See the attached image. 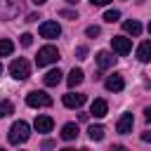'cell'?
<instances>
[{"mask_svg":"<svg viewBox=\"0 0 151 151\" xmlns=\"http://www.w3.org/2000/svg\"><path fill=\"white\" fill-rule=\"evenodd\" d=\"M28 137H31V127H28V123H26V120H17V123H12V127H9V134H7L9 144L19 146V144L28 142Z\"/></svg>","mask_w":151,"mask_h":151,"instance_id":"6da1fadb","label":"cell"},{"mask_svg":"<svg viewBox=\"0 0 151 151\" xmlns=\"http://www.w3.org/2000/svg\"><path fill=\"white\" fill-rule=\"evenodd\" d=\"M57 59H59V50H57V47H52V45H45V47H40V50H38L35 66H38V68H42V66H47V64H54Z\"/></svg>","mask_w":151,"mask_h":151,"instance_id":"7a4b0ae2","label":"cell"},{"mask_svg":"<svg viewBox=\"0 0 151 151\" xmlns=\"http://www.w3.org/2000/svg\"><path fill=\"white\" fill-rule=\"evenodd\" d=\"M9 73H12L14 80H26V78L31 76V64H28L24 57L12 59V64H9Z\"/></svg>","mask_w":151,"mask_h":151,"instance_id":"3957f363","label":"cell"},{"mask_svg":"<svg viewBox=\"0 0 151 151\" xmlns=\"http://www.w3.org/2000/svg\"><path fill=\"white\" fill-rule=\"evenodd\" d=\"M26 104L33 106V109H45V106H52V97L42 90H33L26 94Z\"/></svg>","mask_w":151,"mask_h":151,"instance_id":"277c9868","label":"cell"},{"mask_svg":"<svg viewBox=\"0 0 151 151\" xmlns=\"http://www.w3.org/2000/svg\"><path fill=\"white\" fill-rule=\"evenodd\" d=\"M19 9H21L19 0H0V19H14Z\"/></svg>","mask_w":151,"mask_h":151,"instance_id":"5b68a950","label":"cell"},{"mask_svg":"<svg viewBox=\"0 0 151 151\" xmlns=\"http://www.w3.org/2000/svg\"><path fill=\"white\" fill-rule=\"evenodd\" d=\"M38 31H40V35H42V38H47V40H54V38H59V35H61V26H59L57 21H42Z\"/></svg>","mask_w":151,"mask_h":151,"instance_id":"8992f818","label":"cell"},{"mask_svg":"<svg viewBox=\"0 0 151 151\" xmlns=\"http://www.w3.org/2000/svg\"><path fill=\"white\" fill-rule=\"evenodd\" d=\"M111 47H113V52H116V54L125 57V54H130V50H132V42H130V38L116 35V38H111Z\"/></svg>","mask_w":151,"mask_h":151,"instance_id":"52a82bcc","label":"cell"},{"mask_svg":"<svg viewBox=\"0 0 151 151\" xmlns=\"http://www.w3.org/2000/svg\"><path fill=\"white\" fill-rule=\"evenodd\" d=\"M85 104V94H78V92H66L64 94V106L68 109H80Z\"/></svg>","mask_w":151,"mask_h":151,"instance_id":"ba28073f","label":"cell"},{"mask_svg":"<svg viewBox=\"0 0 151 151\" xmlns=\"http://www.w3.org/2000/svg\"><path fill=\"white\" fill-rule=\"evenodd\" d=\"M104 85H106V90H109V92H120V90L125 87V80H123V76L113 73V76H109V78L104 80Z\"/></svg>","mask_w":151,"mask_h":151,"instance_id":"9c48e42d","label":"cell"},{"mask_svg":"<svg viewBox=\"0 0 151 151\" xmlns=\"http://www.w3.org/2000/svg\"><path fill=\"white\" fill-rule=\"evenodd\" d=\"M132 125H134L132 113H123L120 120H118V125H116V130H118L120 134H127V132H132Z\"/></svg>","mask_w":151,"mask_h":151,"instance_id":"30bf717a","label":"cell"},{"mask_svg":"<svg viewBox=\"0 0 151 151\" xmlns=\"http://www.w3.org/2000/svg\"><path fill=\"white\" fill-rule=\"evenodd\" d=\"M97 64H99V68H111L113 64H116V57L111 54V52H106V50H101V52H97Z\"/></svg>","mask_w":151,"mask_h":151,"instance_id":"8fae6325","label":"cell"},{"mask_svg":"<svg viewBox=\"0 0 151 151\" xmlns=\"http://www.w3.org/2000/svg\"><path fill=\"white\" fill-rule=\"evenodd\" d=\"M90 113H92L94 118H104V116L109 113V104H106V99H94V101H92Z\"/></svg>","mask_w":151,"mask_h":151,"instance_id":"7c38bea8","label":"cell"},{"mask_svg":"<svg viewBox=\"0 0 151 151\" xmlns=\"http://www.w3.org/2000/svg\"><path fill=\"white\" fill-rule=\"evenodd\" d=\"M33 127H35L38 132H52L54 120H52L50 116H38V118H35V123H33Z\"/></svg>","mask_w":151,"mask_h":151,"instance_id":"4fadbf2b","label":"cell"},{"mask_svg":"<svg viewBox=\"0 0 151 151\" xmlns=\"http://www.w3.org/2000/svg\"><path fill=\"white\" fill-rule=\"evenodd\" d=\"M137 59H139L142 64H149V61H151V40L139 42V47H137Z\"/></svg>","mask_w":151,"mask_h":151,"instance_id":"5bb4252c","label":"cell"},{"mask_svg":"<svg viewBox=\"0 0 151 151\" xmlns=\"http://www.w3.org/2000/svg\"><path fill=\"white\" fill-rule=\"evenodd\" d=\"M61 76H64V73H61L59 68H52V71H47V73H45L42 83H45L47 87H54V85H59V83H61Z\"/></svg>","mask_w":151,"mask_h":151,"instance_id":"9a60e30c","label":"cell"},{"mask_svg":"<svg viewBox=\"0 0 151 151\" xmlns=\"http://www.w3.org/2000/svg\"><path fill=\"white\" fill-rule=\"evenodd\" d=\"M78 137V125L76 123H66L64 127H61V139L64 142H71V139H76Z\"/></svg>","mask_w":151,"mask_h":151,"instance_id":"2e32d148","label":"cell"},{"mask_svg":"<svg viewBox=\"0 0 151 151\" xmlns=\"http://www.w3.org/2000/svg\"><path fill=\"white\" fill-rule=\"evenodd\" d=\"M83 78H85V73H83L80 68H73V71L68 73L66 83H68V87H76V85H80V83H83Z\"/></svg>","mask_w":151,"mask_h":151,"instance_id":"e0dca14e","label":"cell"},{"mask_svg":"<svg viewBox=\"0 0 151 151\" xmlns=\"http://www.w3.org/2000/svg\"><path fill=\"white\" fill-rule=\"evenodd\" d=\"M87 134H90L92 142H101V139H104V127H101V125H90V127H87Z\"/></svg>","mask_w":151,"mask_h":151,"instance_id":"ac0fdd59","label":"cell"},{"mask_svg":"<svg viewBox=\"0 0 151 151\" xmlns=\"http://www.w3.org/2000/svg\"><path fill=\"white\" fill-rule=\"evenodd\" d=\"M123 28H125V33H130V35H139V33H142V24L134 21V19H132V21H125Z\"/></svg>","mask_w":151,"mask_h":151,"instance_id":"d6986e66","label":"cell"},{"mask_svg":"<svg viewBox=\"0 0 151 151\" xmlns=\"http://www.w3.org/2000/svg\"><path fill=\"white\" fill-rule=\"evenodd\" d=\"M14 52V42L7 38H0V57H9Z\"/></svg>","mask_w":151,"mask_h":151,"instance_id":"ffe728a7","label":"cell"},{"mask_svg":"<svg viewBox=\"0 0 151 151\" xmlns=\"http://www.w3.org/2000/svg\"><path fill=\"white\" fill-rule=\"evenodd\" d=\"M9 113H14V104L9 99H0V118H5Z\"/></svg>","mask_w":151,"mask_h":151,"instance_id":"44dd1931","label":"cell"},{"mask_svg":"<svg viewBox=\"0 0 151 151\" xmlns=\"http://www.w3.org/2000/svg\"><path fill=\"white\" fill-rule=\"evenodd\" d=\"M120 19V12L118 9H109L106 14H104V21H109V24H113V21H118Z\"/></svg>","mask_w":151,"mask_h":151,"instance_id":"7402d4cb","label":"cell"},{"mask_svg":"<svg viewBox=\"0 0 151 151\" xmlns=\"http://www.w3.org/2000/svg\"><path fill=\"white\" fill-rule=\"evenodd\" d=\"M85 33H87V38H97V35L101 33V28H99V26H87Z\"/></svg>","mask_w":151,"mask_h":151,"instance_id":"603a6c76","label":"cell"},{"mask_svg":"<svg viewBox=\"0 0 151 151\" xmlns=\"http://www.w3.org/2000/svg\"><path fill=\"white\" fill-rule=\"evenodd\" d=\"M76 54H78V59H87V47L85 45H78L76 47Z\"/></svg>","mask_w":151,"mask_h":151,"instance_id":"cb8c5ba5","label":"cell"},{"mask_svg":"<svg viewBox=\"0 0 151 151\" xmlns=\"http://www.w3.org/2000/svg\"><path fill=\"white\" fill-rule=\"evenodd\" d=\"M31 42H33V35H31V33H24V35H21V45H24V47H31Z\"/></svg>","mask_w":151,"mask_h":151,"instance_id":"d4e9b609","label":"cell"},{"mask_svg":"<svg viewBox=\"0 0 151 151\" xmlns=\"http://www.w3.org/2000/svg\"><path fill=\"white\" fill-rule=\"evenodd\" d=\"M59 14H61V17H66V19H78V14H76L73 9H61Z\"/></svg>","mask_w":151,"mask_h":151,"instance_id":"484cf974","label":"cell"},{"mask_svg":"<svg viewBox=\"0 0 151 151\" xmlns=\"http://www.w3.org/2000/svg\"><path fill=\"white\" fill-rule=\"evenodd\" d=\"M90 2H92L94 7H104V5H109L111 0H90Z\"/></svg>","mask_w":151,"mask_h":151,"instance_id":"4316f807","label":"cell"},{"mask_svg":"<svg viewBox=\"0 0 151 151\" xmlns=\"http://www.w3.org/2000/svg\"><path fill=\"white\" fill-rule=\"evenodd\" d=\"M144 118L151 123V106H146V109H144Z\"/></svg>","mask_w":151,"mask_h":151,"instance_id":"83f0119b","label":"cell"},{"mask_svg":"<svg viewBox=\"0 0 151 151\" xmlns=\"http://www.w3.org/2000/svg\"><path fill=\"white\" fill-rule=\"evenodd\" d=\"M142 142H151V132H142Z\"/></svg>","mask_w":151,"mask_h":151,"instance_id":"f1b7e54d","label":"cell"},{"mask_svg":"<svg viewBox=\"0 0 151 151\" xmlns=\"http://www.w3.org/2000/svg\"><path fill=\"white\" fill-rule=\"evenodd\" d=\"M38 19H40L38 14H28V17H26V21H38Z\"/></svg>","mask_w":151,"mask_h":151,"instance_id":"f546056e","label":"cell"},{"mask_svg":"<svg viewBox=\"0 0 151 151\" xmlns=\"http://www.w3.org/2000/svg\"><path fill=\"white\" fill-rule=\"evenodd\" d=\"M47 0H33V5H45Z\"/></svg>","mask_w":151,"mask_h":151,"instance_id":"4dcf8cb0","label":"cell"},{"mask_svg":"<svg viewBox=\"0 0 151 151\" xmlns=\"http://www.w3.org/2000/svg\"><path fill=\"white\" fill-rule=\"evenodd\" d=\"M66 2H71V5H76V2H78V0H66Z\"/></svg>","mask_w":151,"mask_h":151,"instance_id":"1f68e13d","label":"cell"},{"mask_svg":"<svg viewBox=\"0 0 151 151\" xmlns=\"http://www.w3.org/2000/svg\"><path fill=\"white\" fill-rule=\"evenodd\" d=\"M149 33H151V21H149Z\"/></svg>","mask_w":151,"mask_h":151,"instance_id":"d6a6232c","label":"cell"},{"mask_svg":"<svg viewBox=\"0 0 151 151\" xmlns=\"http://www.w3.org/2000/svg\"><path fill=\"white\" fill-rule=\"evenodd\" d=\"M0 73H2V64H0Z\"/></svg>","mask_w":151,"mask_h":151,"instance_id":"836d02e7","label":"cell"}]
</instances>
